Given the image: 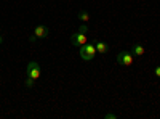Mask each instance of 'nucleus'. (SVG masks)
I'll return each instance as SVG.
<instances>
[{"instance_id": "9b49d317", "label": "nucleus", "mask_w": 160, "mask_h": 119, "mask_svg": "<svg viewBox=\"0 0 160 119\" xmlns=\"http://www.w3.org/2000/svg\"><path fill=\"white\" fill-rule=\"evenodd\" d=\"M80 32H85L87 34V31H88V28H87V24H83V26H80V29H78Z\"/></svg>"}, {"instance_id": "39448f33", "label": "nucleus", "mask_w": 160, "mask_h": 119, "mask_svg": "<svg viewBox=\"0 0 160 119\" xmlns=\"http://www.w3.org/2000/svg\"><path fill=\"white\" fill-rule=\"evenodd\" d=\"M48 34H50V29L47 28V26H43V24H38V26H35L34 28V31H32V35L37 39H45V37H48Z\"/></svg>"}, {"instance_id": "f257e3e1", "label": "nucleus", "mask_w": 160, "mask_h": 119, "mask_svg": "<svg viewBox=\"0 0 160 119\" xmlns=\"http://www.w3.org/2000/svg\"><path fill=\"white\" fill-rule=\"evenodd\" d=\"M96 47L95 45H91V44H85V45H82L80 47V57H82V60L83 61H90V60H93L96 57Z\"/></svg>"}, {"instance_id": "ddd939ff", "label": "nucleus", "mask_w": 160, "mask_h": 119, "mask_svg": "<svg viewBox=\"0 0 160 119\" xmlns=\"http://www.w3.org/2000/svg\"><path fill=\"white\" fill-rule=\"evenodd\" d=\"M3 42V39H2V35H0V44H2Z\"/></svg>"}, {"instance_id": "1a4fd4ad", "label": "nucleus", "mask_w": 160, "mask_h": 119, "mask_svg": "<svg viewBox=\"0 0 160 119\" xmlns=\"http://www.w3.org/2000/svg\"><path fill=\"white\" fill-rule=\"evenodd\" d=\"M34 84H35V81H34V79H31V77H28V79H26V82H24V85L29 87V89H32Z\"/></svg>"}, {"instance_id": "f03ea898", "label": "nucleus", "mask_w": 160, "mask_h": 119, "mask_svg": "<svg viewBox=\"0 0 160 119\" xmlns=\"http://www.w3.org/2000/svg\"><path fill=\"white\" fill-rule=\"evenodd\" d=\"M40 74H42V69H40L38 63L37 61H29V64H28V77L37 81V79L40 77Z\"/></svg>"}, {"instance_id": "6e6552de", "label": "nucleus", "mask_w": 160, "mask_h": 119, "mask_svg": "<svg viewBox=\"0 0 160 119\" xmlns=\"http://www.w3.org/2000/svg\"><path fill=\"white\" fill-rule=\"evenodd\" d=\"M78 19L83 21V23H87V21L90 19V13L85 11V10H80V11H78Z\"/></svg>"}, {"instance_id": "0eeeda50", "label": "nucleus", "mask_w": 160, "mask_h": 119, "mask_svg": "<svg viewBox=\"0 0 160 119\" xmlns=\"http://www.w3.org/2000/svg\"><path fill=\"white\" fill-rule=\"evenodd\" d=\"M131 51H133V55H135V57H141V55H144V47L139 45V44H135L133 48H131Z\"/></svg>"}, {"instance_id": "7ed1b4c3", "label": "nucleus", "mask_w": 160, "mask_h": 119, "mask_svg": "<svg viewBox=\"0 0 160 119\" xmlns=\"http://www.w3.org/2000/svg\"><path fill=\"white\" fill-rule=\"evenodd\" d=\"M88 42V37H87V34L85 32H75V34H72L71 35V44L72 45H75V47H82V45H85Z\"/></svg>"}, {"instance_id": "20e7f679", "label": "nucleus", "mask_w": 160, "mask_h": 119, "mask_svg": "<svg viewBox=\"0 0 160 119\" xmlns=\"http://www.w3.org/2000/svg\"><path fill=\"white\" fill-rule=\"evenodd\" d=\"M117 63L120 66H125V68H128V66L133 64V55L130 53V51H120L118 57H117Z\"/></svg>"}, {"instance_id": "423d86ee", "label": "nucleus", "mask_w": 160, "mask_h": 119, "mask_svg": "<svg viewBox=\"0 0 160 119\" xmlns=\"http://www.w3.org/2000/svg\"><path fill=\"white\" fill-rule=\"evenodd\" d=\"M95 47H96V51H98V53H101V55H106L109 51V45L106 44V42H101V41L95 42Z\"/></svg>"}, {"instance_id": "f8f14e48", "label": "nucleus", "mask_w": 160, "mask_h": 119, "mask_svg": "<svg viewBox=\"0 0 160 119\" xmlns=\"http://www.w3.org/2000/svg\"><path fill=\"white\" fill-rule=\"evenodd\" d=\"M106 117H108V119H114V117H117V116H115V114H111V113H109V114H106Z\"/></svg>"}, {"instance_id": "9d476101", "label": "nucleus", "mask_w": 160, "mask_h": 119, "mask_svg": "<svg viewBox=\"0 0 160 119\" xmlns=\"http://www.w3.org/2000/svg\"><path fill=\"white\" fill-rule=\"evenodd\" d=\"M154 76H155V77H158V79H160V66H157V68H155V69H154Z\"/></svg>"}]
</instances>
